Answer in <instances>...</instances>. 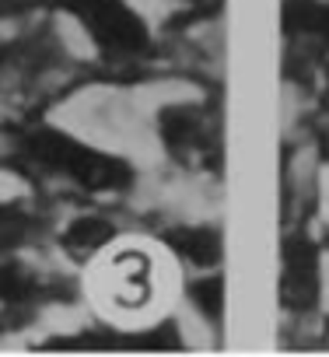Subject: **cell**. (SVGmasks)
Wrapping results in <instances>:
<instances>
[{"label":"cell","instance_id":"cell-1","mask_svg":"<svg viewBox=\"0 0 329 357\" xmlns=\"http://www.w3.org/2000/svg\"><path fill=\"white\" fill-rule=\"evenodd\" d=\"M22 154L36 172L67 178L88 193H123L133 183V172L123 158L105 154L56 126L29 130L22 137Z\"/></svg>","mask_w":329,"mask_h":357},{"label":"cell","instance_id":"cell-2","mask_svg":"<svg viewBox=\"0 0 329 357\" xmlns=\"http://www.w3.org/2000/svg\"><path fill=\"white\" fill-rule=\"evenodd\" d=\"M95 294L116 315H144L161 298L158 256L144 245H116L98 256Z\"/></svg>","mask_w":329,"mask_h":357},{"label":"cell","instance_id":"cell-3","mask_svg":"<svg viewBox=\"0 0 329 357\" xmlns=\"http://www.w3.org/2000/svg\"><path fill=\"white\" fill-rule=\"evenodd\" d=\"M60 8L77 18V25L88 32V39L105 53L109 60H133L147 53L151 32L144 18L126 4V0H60Z\"/></svg>","mask_w":329,"mask_h":357},{"label":"cell","instance_id":"cell-4","mask_svg":"<svg viewBox=\"0 0 329 357\" xmlns=\"http://www.w3.org/2000/svg\"><path fill=\"white\" fill-rule=\"evenodd\" d=\"M158 137L172 158L183 165H214L217 161V130L214 119L197 105H172L158 116Z\"/></svg>","mask_w":329,"mask_h":357},{"label":"cell","instance_id":"cell-5","mask_svg":"<svg viewBox=\"0 0 329 357\" xmlns=\"http://www.w3.org/2000/svg\"><path fill=\"white\" fill-rule=\"evenodd\" d=\"M280 301L291 312H312L319 301V245L308 235H291L284 242Z\"/></svg>","mask_w":329,"mask_h":357},{"label":"cell","instance_id":"cell-6","mask_svg":"<svg viewBox=\"0 0 329 357\" xmlns=\"http://www.w3.org/2000/svg\"><path fill=\"white\" fill-rule=\"evenodd\" d=\"M112 225L105 218H77L70 221V228L63 231V249L77 259H88V256H102L109 245H112Z\"/></svg>","mask_w":329,"mask_h":357},{"label":"cell","instance_id":"cell-7","mask_svg":"<svg viewBox=\"0 0 329 357\" xmlns=\"http://www.w3.org/2000/svg\"><path fill=\"white\" fill-rule=\"evenodd\" d=\"M169 245H172L183 259H190V263H197V266H214V263L221 259V235H217L214 228H200V225H193V228H176V231L169 235Z\"/></svg>","mask_w":329,"mask_h":357},{"label":"cell","instance_id":"cell-8","mask_svg":"<svg viewBox=\"0 0 329 357\" xmlns=\"http://www.w3.org/2000/svg\"><path fill=\"white\" fill-rule=\"evenodd\" d=\"M39 294H43V284H39V277L29 266H22V263H4L0 266V305L22 308V305L39 301Z\"/></svg>","mask_w":329,"mask_h":357},{"label":"cell","instance_id":"cell-9","mask_svg":"<svg viewBox=\"0 0 329 357\" xmlns=\"http://www.w3.org/2000/svg\"><path fill=\"white\" fill-rule=\"evenodd\" d=\"M322 0H287L284 4V36H315Z\"/></svg>","mask_w":329,"mask_h":357},{"label":"cell","instance_id":"cell-10","mask_svg":"<svg viewBox=\"0 0 329 357\" xmlns=\"http://www.w3.org/2000/svg\"><path fill=\"white\" fill-rule=\"evenodd\" d=\"M190 294H193V305L207 315V319H217L221 315V277H204V280H197L193 287H190Z\"/></svg>","mask_w":329,"mask_h":357},{"label":"cell","instance_id":"cell-11","mask_svg":"<svg viewBox=\"0 0 329 357\" xmlns=\"http://www.w3.org/2000/svg\"><path fill=\"white\" fill-rule=\"evenodd\" d=\"M29 228V214L11 207V204H0V249H11Z\"/></svg>","mask_w":329,"mask_h":357}]
</instances>
